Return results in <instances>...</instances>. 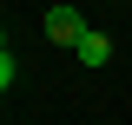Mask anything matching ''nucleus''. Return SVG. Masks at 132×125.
<instances>
[{"mask_svg": "<svg viewBox=\"0 0 132 125\" xmlns=\"http://www.w3.org/2000/svg\"><path fill=\"white\" fill-rule=\"evenodd\" d=\"M86 20H79V7H46V40H60V46H79L86 40Z\"/></svg>", "mask_w": 132, "mask_h": 125, "instance_id": "obj_1", "label": "nucleus"}, {"mask_svg": "<svg viewBox=\"0 0 132 125\" xmlns=\"http://www.w3.org/2000/svg\"><path fill=\"white\" fill-rule=\"evenodd\" d=\"M73 53H79V66H93V73H99V66L112 59V33H99V26H93V33H86Z\"/></svg>", "mask_w": 132, "mask_h": 125, "instance_id": "obj_2", "label": "nucleus"}, {"mask_svg": "<svg viewBox=\"0 0 132 125\" xmlns=\"http://www.w3.org/2000/svg\"><path fill=\"white\" fill-rule=\"evenodd\" d=\"M13 79H20V59H13V46H7V53H0V86L13 92Z\"/></svg>", "mask_w": 132, "mask_h": 125, "instance_id": "obj_3", "label": "nucleus"}]
</instances>
